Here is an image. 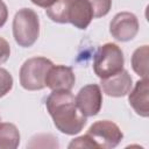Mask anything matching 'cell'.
I'll list each match as a JSON object with an SVG mask.
<instances>
[{
  "instance_id": "obj_16",
  "label": "cell",
  "mask_w": 149,
  "mask_h": 149,
  "mask_svg": "<svg viewBox=\"0 0 149 149\" xmlns=\"http://www.w3.org/2000/svg\"><path fill=\"white\" fill-rule=\"evenodd\" d=\"M13 87V77L3 68H0V98L5 97Z\"/></svg>"
},
{
  "instance_id": "obj_12",
  "label": "cell",
  "mask_w": 149,
  "mask_h": 149,
  "mask_svg": "<svg viewBox=\"0 0 149 149\" xmlns=\"http://www.w3.org/2000/svg\"><path fill=\"white\" fill-rule=\"evenodd\" d=\"M20 144V133L15 125L0 122V149H15Z\"/></svg>"
},
{
  "instance_id": "obj_20",
  "label": "cell",
  "mask_w": 149,
  "mask_h": 149,
  "mask_svg": "<svg viewBox=\"0 0 149 149\" xmlns=\"http://www.w3.org/2000/svg\"><path fill=\"white\" fill-rule=\"evenodd\" d=\"M34 5L38 6V7H42V8H48L50 7L56 0H30Z\"/></svg>"
},
{
  "instance_id": "obj_3",
  "label": "cell",
  "mask_w": 149,
  "mask_h": 149,
  "mask_svg": "<svg viewBox=\"0 0 149 149\" xmlns=\"http://www.w3.org/2000/svg\"><path fill=\"white\" fill-rule=\"evenodd\" d=\"M123 64L125 57L121 48L115 43H106L94 55L93 70L100 79H104L120 72L123 69Z\"/></svg>"
},
{
  "instance_id": "obj_2",
  "label": "cell",
  "mask_w": 149,
  "mask_h": 149,
  "mask_svg": "<svg viewBox=\"0 0 149 149\" xmlns=\"http://www.w3.org/2000/svg\"><path fill=\"white\" fill-rule=\"evenodd\" d=\"M40 35V19L34 9L22 8L13 19V36L22 48L31 47Z\"/></svg>"
},
{
  "instance_id": "obj_17",
  "label": "cell",
  "mask_w": 149,
  "mask_h": 149,
  "mask_svg": "<svg viewBox=\"0 0 149 149\" xmlns=\"http://www.w3.org/2000/svg\"><path fill=\"white\" fill-rule=\"evenodd\" d=\"M69 148L70 149H72V148H97V146L92 141V139L87 134H85L83 136H79V137L73 139L70 142Z\"/></svg>"
},
{
  "instance_id": "obj_13",
  "label": "cell",
  "mask_w": 149,
  "mask_h": 149,
  "mask_svg": "<svg viewBox=\"0 0 149 149\" xmlns=\"http://www.w3.org/2000/svg\"><path fill=\"white\" fill-rule=\"evenodd\" d=\"M132 68L140 77L148 78V45H142L133 52Z\"/></svg>"
},
{
  "instance_id": "obj_18",
  "label": "cell",
  "mask_w": 149,
  "mask_h": 149,
  "mask_svg": "<svg viewBox=\"0 0 149 149\" xmlns=\"http://www.w3.org/2000/svg\"><path fill=\"white\" fill-rule=\"evenodd\" d=\"M10 56V47L9 43L3 38L0 37V64H3Z\"/></svg>"
},
{
  "instance_id": "obj_22",
  "label": "cell",
  "mask_w": 149,
  "mask_h": 149,
  "mask_svg": "<svg viewBox=\"0 0 149 149\" xmlns=\"http://www.w3.org/2000/svg\"><path fill=\"white\" fill-rule=\"evenodd\" d=\"M0 2H1V0H0Z\"/></svg>"
},
{
  "instance_id": "obj_21",
  "label": "cell",
  "mask_w": 149,
  "mask_h": 149,
  "mask_svg": "<svg viewBox=\"0 0 149 149\" xmlns=\"http://www.w3.org/2000/svg\"><path fill=\"white\" fill-rule=\"evenodd\" d=\"M0 121H1V118H0Z\"/></svg>"
},
{
  "instance_id": "obj_11",
  "label": "cell",
  "mask_w": 149,
  "mask_h": 149,
  "mask_svg": "<svg viewBox=\"0 0 149 149\" xmlns=\"http://www.w3.org/2000/svg\"><path fill=\"white\" fill-rule=\"evenodd\" d=\"M148 78H142L137 80L133 91H129L128 101L129 105L133 107L136 114L143 118H148L149 115V107H148Z\"/></svg>"
},
{
  "instance_id": "obj_1",
  "label": "cell",
  "mask_w": 149,
  "mask_h": 149,
  "mask_svg": "<svg viewBox=\"0 0 149 149\" xmlns=\"http://www.w3.org/2000/svg\"><path fill=\"white\" fill-rule=\"evenodd\" d=\"M45 107L55 127L63 134L76 135L86 125V116L78 109L71 91H52L45 100Z\"/></svg>"
},
{
  "instance_id": "obj_10",
  "label": "cell",
  "mask_w": 149,
  "mask_h": 149,
  "mask_svg": "<svg viewBox=\"0 0 149 149\" xmlns=\"http://www.w3.org/2000/svg\"><path fill=\"white\" fill-rule=\"evenodd\" d=\"M93 17V10L87 0H70L68 23H71L78 29H86Z\"/></svg>"
},
{
  "instance_id": "obj_5",
  "label": "cell",
  "mask_w": 149,
  "mask_h": 149,
  "mask_svg": "<svg viewBox=\"0 0 149 149\" xmlns=\"http://www.w3.org/2000/svg\"><path fill=\"white\" fill-rule=\"evenodd\" d=\"M87 135L95 143L97 148L102 149L116 147L123 137L119 126L109 120H100L91 125L87 130Z\"/></svg>"
},
{
  "instance_id": "obj_14",
  "label": "cell",
  "mask_w": 149,
  "mask_h": 149,
  "mask_svg": "<svg viewBox=\"0 0 149 149\" xmlns=\"http://www.w3.org/2000/svg\"><path fill=\"white\" fill-rule=\"evenodd\" d=\"M70 0H56L50 7L45 8L49 19L57 23H68V7Z\"/></svg>"
},
{
  "instance_id": "obj_6",
  "label": "cell",
  "mask_w": 149,
  "mask_h": 149,
  "mask_svg": "<svg viewBox=\"0 0 149 149\" xmlns=\"http://www.w3.org/2000/svg\"><path fill=\"white\" fill-rule=\"evenodd\" d=\"M139 20L135 14L130 12L118 13L109 23L111 35L120 42H128L133 40L139 33Z\"/></svg>"
},
{
  "instance_id": "obj_15",
  "label": "cell",
  "mask_w": 149,
  "mask_h": 149,
  "mask_svg": "<svg viewBox=\"0 0 149 149\" xmlns=\"http://www.w3.org/2000/svg\"><path fill=\"white\" fill-rule=\"evenodd\" d=\"M92 7L93 16L101 17L108 14L112 7V0H87Z\"/></svg>"
},
{
  "instance_id": "obj_7",
  "label": "cell",
  "mask_w": 149,
  "mask_h": 149,
  "mask_svg": "<svg viewBox=\"0 0 149 149\" xmlns=\"http://www.w3.org/2000/svg\"><path fill=\"white\" fill-rule=\"evenodd\" d=\"M76 104L80 113L88 118L97 115L102 106V92L99 85L88 84L79 90L76 97Z\"/></svg>"
},
{
  "instance_id": "obj_9",
  "label": "cell",
  "mask_w": 149,
  "mask_h": 149,
  "mask_svg": "<svg viewBox=\"0 0 149 149\" xmlns=\"http://www.w3.org/2000/svg\"><path fill=\"white\" fill-rule=\"evenodd\" d=\"M101 88L104 93L109 97L120 98L129 93L133 86V79L127 70L122 69L120 72L101 79Z\"/></svg>"
},
{
  "instance_id": "obj_4",
  "label": "cell",
  "mask_w": 149,
  "mask_h": 149,
  "mask_svg": "<svg viewBox=\"0 0 149 149\" xmlns=\"http://www.w3.org/2000/svg\"><path fill=\"white\" fill-rule=\"evenodd\" d=\"M52 62L45 57L27 59L20 69V84L24 90L37 91L45 87V77Z\"/></svg>"
},
{
  "instance_id": "obj_8",
  "label": "cell",
  "mask_w": 149,
  "mask_h": 149,
  "mask_svg": "<svg viewBox=\"0 0 149 149\" xmlns=\"http://www.w3.org/2000/svg\"><path fill=\"white\" fill-rule=\"evenodd\" d=\"M76 83V76L70 66L52 65L45 77V86L51 91H71Z\"/></svg>"
},
{
  "instance_id": "obj_19",
  "label": "cell",
  "mask_w": 149,
  "mask_h": 149,
  "mask_svg": "<svg viewBox=\"0 0 149 149\" xmlns=\"http://www.w3.org/2000/svg\"><path fill=\"white\" fill-rule=\"evenodd\" d=\"M8 19V9L7 6L5 5V2H0V28L6 23Z\"/></svg>"
}]
</instances>
